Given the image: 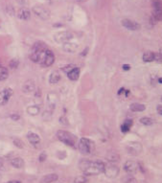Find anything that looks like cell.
<instances>
[{"mask_svg":"<svg viewBox=\"0 0 162 183\" xmlns=\"http://www.w3.org/2000/svg\"><path fill=\"white\" fill-rule=\"evenodd\" d=\"M105 164L103 161H89L87 159H83L80 162V169L86 174V176H96L101 173H104Z\"/></svg>","mask_w":162,"mask_h":183,"instance_id":"obj_1","label":"cell"},{"mask_svg":"<svg viewBox=\"0 0 162 183\" xmlns=\"http://www.w3.org/2000/svg\"><path fill=\"white\" fill-rule=\"evenodd\" d=\"M47 50L48 49L44 42L42 41L36 42L30 51V59L32 60V62L41 63Z\"/></svg>","mask_w":162,"mask_h":183,"instance_id":"obj_2","label":"cell"},{"mask_svg":"<svg viewBox=\"0 0 162 183\" xmlns=\"http://www.w3.org/2000/svg\"><path fill=\"white\" fill-rule=\"evenodd\" d=\"M57 137L58 139L62 142L63 144H65L69 147H75L76 145V137L73 135L72 133L65 131H59L57 132Z\"/></svg>","mask_w":162,"mask_h":183,"instance_id":"obj_3","label":"cell"},{"mask_svg":"<svg viewBox=\"0 0 162 183\" xmlns=\"http://www.w3.org/2000/svg\"><path fill=\"white\" fill-rule=\"evenodd\" d=\"M33 12L35 15L40 19L43 20H47L50 18V12L48 9H46L44 6H40V5H36L33 7Z\"/></svg>","mask_w":162,"mask_h":183,"instance_id":"obj_4","label":"cell"},{"mask_svg":"<svg viewBox=\"0 0 162 183\" xmlns=\"http://www.w3.org/2000/svg\"><path fill=\"white\" fill-rule=\"evenodd\" d=\"M71 38H73V34L70 33V32H68V31L59 32V33L55 34V36H54L55 41L58 42V43L67 42V41H69Z\"/></svg>","mask_w":162,"mask_h":183,"instance_id":"obj_5","label":"cell"},{"mask_svg":"<svg viewBox=\"0 0 162 183\" xmlns=\"http://www.w3.org/2000/svg\"><path fill=\"white\" fill-rule=\"evenodd\" d=\"M105 174L108 177L114 178L118 176L119 174V168L113 163H109L108 165H105V170H104Z\"/></svg>","mask_w":162,"mask_h":183,"instance_id":"obj_6","label":"cell"},{"mask_svg":"<svg viewBox=\"0 0 162 183\" xmlns=\"http://www.w3.org/2000/svg\"><path fill=\"white\" fill-rule=\"evenodd\" d=\"M79 150L81 153L83 154H89L90 153V141L86 138H82L79 142Z\"/></svg>","mask_w":162,"mask_h":183,"instance_id":"obj_7","label":"cell"},{"mask_svg":"<svg viewBox=\"0 0 162 183\" xmlns=\"http://www.w3.org/2000/svg\"><path fill=\"white\" fill-rule=\"evenodd\" d=\"M12 95H13V90L9 87L3 89L2 91H0V105H6Z\"/></svg>","mask_w":162,"mask_h":183,"instance_id":"obj_8","label":"cell"},{"mask_svg":"<svg viewBox=\"0 0 162 183\" xmlns=\"http://www.w3.org/2000/svg\"><path fill=\"white\" fill-rule=\"evenodd\" d=\"M54 62H55V56L53 54V52L50 50H47L45 53V56L43 58V60L40 64L44 67H48V66H51L54 63Z\"/></svg>","mask_w":162,"mask_h":183,"instance_id":"obj_9","label":"cell"},{"mask_svg":"<svg viewBox=\"0 0 162 183\" xmlns=\"http://www.w3.org/2000/svg\"><path fill=\"white\" fill-rule=\"evenodd\" d=\"M139 168V165L136 163L134 161H131L129 160L127 161L126 163L124 164V170L126 171V172L129 174H133L137 172V170Z\"/></svg>","mask_w":162,"mask_h":183,"instance_id":"obj_10","label":"cell"},{"mask_svg":"<svg viewBox=\"0 0 162 183\" xmlns=\"http://www.w3.org/2000/svg\"><path fill=\"white\" fill-rule=\"evenodd\" d=\"M122 25L129 31H137L140 29V24L133 21L131 19H123Z\"/></svg>","mask_w":162,"mask_h":183,"instance_id":"obj_11","label":"cell"},{"mask_svg":"<svg viewBox=\"0 0 162 183\" xmlns=\"http://www.w3.org/2000/svg\"><path fill=\"white\" fill-rule=\"evenodd\" d=\"M127 150H128L129 153L136 155V154L140 153V152L142 150V146H141L140 143H137V142H131V143L128 145Z\"/></svg>","mask_w":162,"mask_h":183,"instance_id":"obj_12","label":"cell"},{"mask_svg":"<svg viewBox=\"0 0 162 183\" xmlns=\"http://www.w3.org/2000/svg\"><path fill=\"white\" fill-rule=\"evenodd\" d=\"M35 89H36V84H35V82L34 81H27V82L23 84V86H22V90L24 93H32V92H34L35 91Z\"/></svg>","mask_w":162,"mask_h":183,"instance_id":"obj_13","label":"cell"},{"mask_svg":"<svg viewBox=\"0 0 162 183\" xmlns=\"http://www.w3.org/2000/svg\"><path fill=\"white\" fill-rule=\"evenodd\" d=\"M57 102H58V97H57L55 93H50V94H48L47 103H48V107H49V108L54 109L56 105H57Z\"/></svg>","mask_w":162,"mask_h":183,"instance_id":"obj_14","label":"cell"},{"mask_svg":"<svg viewBox=\"0 0 162 183\" xmlns=\"http://www.w3.org/2000/svg\"><path fill=\"white\" fill-rule=\"evenodd\" d=\"M17 17L21 20H28L30 19L31 17V13L30 11L26 9V8H21L19 11H18V14H17Z\"/></svg>","mask_w":162,"mask_h":183,"instance_id":"obj_15","label":"cell"},{"mask_svg":"<svg viewBox=\"0 0 162 183\" xmlns=\"http://www.w3.org/2000/svg\"><path fill=\"white\" fill-rule=\"evenodd\" d=\"M62 48H63V50L65 51V52L73 53V52H75L77 49H78V45H77L76 43L67 41V42L62 43Z\"/></svg>","mask_w":162,"mask_h":183,"instance_id":"obj_16","label":"cell"},{"mask_svg":"<svg viewBox=\"0 0 162 183\" xmlns=\"http://www.w3.org/2000/svg\"><path fill=\"white\" fill-rule=\"evenodd\" d=\"M27 138H28V140H29L30 143L33 144V145H36L40 142V137L35 132H28Z\"/></svg>","mask_w":162,"mask_h":183,"instance_id":"obj_17","label":"cell"},{"mask_svg":"<svg viewBox=\"0 0 162 183\" xmlns=\"http://www.w3.org/2000/svg\"><path fill=\"white\" fill-rule=\"evenodd\" d=\"M79 76H80V68L79 67H74L69 73H67L68 79L71 80V81H77L79 79Z\"/></svg>","mask_w":162,"mask_h":183,"instance_id":"obj_18","label":"cell"},{"mask_svg":"<svg viewBox=\"0 0 162 183\" xmlns=\"http://www.w3.org/2000/svg\"><path fill=\"white\" fill-rule=\"evenodd\" d=\"M129 108H131V110L133 112H141V111H144L146 109V105L143 104H139V103H133L129 105Z\"/></svg>","mask_w":162,"mask_h":183,"instance_id":"obj_19","label":"cell"},{"mask_svg":"<svg viewBox=\"0 0 162 183\" xmlns=\"http://www.w3.org/2000/svg\"><path fill=\"white\" fill-rule=\"evenodd\" d=\"M58 178H59L58 174H46V176H44V177L41 179V183H52V182L58 180Z\"/></svg>","mask_w":162,"mask_h":183,"instance_id":"obj_20","label":"cell"},{"mask_svg":"<svg viewBox=\"0 0 162 183\" xmlns=\"http://www.w3.org/2000/svg\"><path fill=\"white\" fill-rule=\"evenodd\" d=\"M11 164H12V166H14L15 168L21 169V168H23V166H24V161H23V159L21 157H15V158L12 159Z\"/></svg>","mask_w":162,"mask_h":183,"instance_id":"obj_21","label":"cell"},{"mask_svg":"<svg viewBox=\"0 0 162 183\" xmlns=\"http://www.w3.org/2000/svg\"><path fill=\"white\" fill-rule=\"evenodd\" d=\"M142 59H143V62H152L155 60V53L151 52V51L145 52L143 54Z\"/></svg>","mask_w":162,"mask_h":183,"instance_id":"obj_22","label":"cell"},{"mask_svg":"<svg viewBox=\"0 0 162 183\" xmlns=\"http://www.w3.org/2000/svg\"><path fill=\"white\" fill-rule=\"evenodd\" d=\"M60 80V75L58 71H53L50 74V77H49V83L52 84H55L59 82Z\"/></svg>","mask_w":162,"mask_h":183,"instance_id":"obj_23","label":"cell"},{"mask_svg":"<svg viewBox=\"0 0 162 183\" xmlns=\"http://www.w3.org/2000/svg\"><path fill=\"white\" fill-rule=\"evenodd\" d=\"M26 111L28 114H30V115H38L39 111H40V108L38 107V105H30V107H28L27 109H26Z\"/></svg>","mask_w":162,"mask_h":183,"instance_id":"obj_24","label":"cell"},{"mask_svg":"<svg viewBox=\"0 0 162 183\" xmlns=\"http://www.w3.org/2000/svg\"><path fill=\"white\" fill-rule=\"evenodd\" d=\"M131 126H132V121L129 120V119L126 120V121H125L124 123H123V125L121 126V131L124 132V133L128 132V131H129V129L131 128Z\"/></svg>","mask_w":162,"mask_h":183,"instance_id":"obj_25","label":"cell"},{"mask_svg":"<svg viewBox=\"0 0 162 183\" xmlns=\"http://www.w3.org/2000/svg\"><path fill=\"white\" fill-rule=\"evenodd\" d=\"M107 159L109 162H111V163H115V162L119 161L120 157H119V155L116 152H109L108 154V156H107Z\"/></svg>","mask_w":162,"mask_h":183,"instance_id":"obj_26","label":"cell"},{"mask_svg":"<svg viewBox=\"0 0 162 183\" xmlns=\"http://www.w3.org/2000/svg\"><path fill=\"white\" fill-rule=\"evenodd\" d=\"M9 77V72L6 68H2L1 71H0V82H4L6 81Z\"/></svg>","mask_w":162,"mask_h":183,"instance_id":"obj_27","label":"cell"},{"mask_svg":"<svg viewBox=\"0 0 162 183\" xmlns=\"http://www.w3.org/2000/svg\"><path fill=\"white\" fill-rule=\"evenodd\" d=\"M153 122L155 121L150 117H142L140 119V123L142 125H145V126H151L153 124Z\"/></svg>","mask_w":162,"mask_h":183,"instance_id":"obj_28","label":"cell"},{"mask_svg":"<svg viewBox=\"0 0 162 183\" xmlns=\"http://www.w3.org/2000/svg\"><path fill=\"white\" fill-rule=\"evenodd\" d=\"M153 17L155 18L156 21H161L162 20V10H153Z\"/></svg>","mask_w":162,"mask_h":183,"instance_id":"obj_29","label":"cell"},{"mask_svg":"<svg viewBox=\"0 0 162 183\" xmlns=\"http://www.w3.org/2000/svg\"><path fill=\"white\" fill-rule=\"evenodd\" d=\"M152 6L153 10H162V1L161 0H152Z\"/></svg>","mask_w":162,"mask_h":183,"instance_id":"obj_30","label":"cell"},{"mask_svg":"<svg viewBox=\"0 0 162 183\" xmlns=\"http://www.w3.org/2000/svg\"><path fill=\"white\" fill-rule=\"evenodd\" d=\"M74 183H87V178L84 176H77L74 179Z\"/></svg>","mask_w":162,"mask_h":183,"instance_id":"obj_31","label":"cell"},{"mask_svg":"<svg viewBox=\"0 0 162 183\" xmlns=\"http://www.w3.org/2000/svg\"><path fill=\"white\" fill-rule=\"evenodd\" d=\"M18 64H19L18 60H17V59H13V60H11V62H10V63H9V66H10V68H12V69H15V68H17Z\"/></svg>","mask_w":162,"mask_h":183,"instance_id":"obj_32","label":"cell"},{"mask_svg":"<svg viewBox=\"0 0 162 183\" xmlns=\"http://www.w3.org/2000/svg\"><path fill=\"white\" fill-rule=\"evenodd\" d=\"M60 124L63 126V127H68L69 126V122H68V119L65 116H62L60 118Z\"/></svg>","mask_w":162,"mask_h":183,"instance_id":"obj_33","label":"cell"},{"mask_svg":"<svg viewBox=\"0 0 162 183\" xmlns=\"http://www.w3.org/2000/svg\"><path fill=\"white\" fill-rule=\"evenodd\" d=\"M14 145L18 149H23L24 148V143L20 139H14Z\"/></svg>","mask_w":162,"mask_h":183,"instance_id":"obj_34","label":"cell"},{"mask_svg":"<svg viewBox=\"0 0 162 183\" xmlns=\"http://www.w3.org/2000/svg\"><path fill=\"white\" fill-rule=\"evenodd\" d=\"M74 67H75V66L73 65V64H68V65H65V66L62 67V70L63 72H65V73H69Z\"/></svg>","mask_w":162,"mask_h":183,"instance_id":"obj_35","label":"cell"},{"mask_svg":"<svg viewBox=\"0 0 162 183\" xmlns=\"http://www.w3.org/2000/svg\"><path fill=\"white\" fill-rule=\"evenodd\" d=\"M124 181L126 182V183H136L135 178L133 177V176H128L124 179Z\"/></svg>","mask_w":162,"mask_h":183,"instance_id":"obj_36","label":"cell"},{"mask_svg":"<svg viewBox=\"0 0 162 183\" xmlns=\"http://www.w3.org/2000/svg\"><path fill=\"white\" fill-rule=\"evenodd\" d=\"M7 13L9 15H12V17L15 15V10H14L13 6H8L7 7Z\"/></svg>","mask_w":162,"mask_h":183,"instance_id":"obj_37","label":"cell"},{"mask_svg":"<svg viewBox=\"0 0 162 183\" xmlns=\"http://www.w3.org/2000/svg\"><path fill=\"white\" fill-rule=\"evenodd\" d=\"M46 158H47V154L45 152H43L42 153H40L39 154V160L40 162H43V161H45L46 160Z\"/></svg>","mask_w":162,"mask_h":183,"instance_id":"obj_38","label":"cell"},{"mask_svg":"<svg viewBox=\"0 0 162 183\" xmlns=\"http://www.w3.org/2000/svg\"><path fill=\"white\" fill-rule=\"evenodd\" d=\"M10 118H11L12 120H14V121H18L20 119V116L18 114H15H15H12L10 116Z\"/></svg>","mask_w":162,"mask_h":183,"instance_id":"obj_39","label":"cell"},{"mask_svg":"<svg viewBox=\"0 0 162 183\" xmlns=\"http://www.w3.org/2000/svg\"><path fill=\"white\" fill-rule=\"evenodd\" d=\"M156 111H157V113H158V114H160V115H162V105H157V107H156Z\"/></svg>","mask_w":162,"mask_h":183,"instance_id":"obj_40","label":"cell"},{"mask_svg":"<svg viewBox=\"0 0 162 183\" xmlns=\"http://www.w3.org/2000/svg\"><path fill=\"white\" fill-rule=\"evenodd\" d=\"M122 68H123V70L128 71V70L131 69V65H129V64H124V65L122 66Z\"/></svg>","mask_w":162,"mask_h":183,"instance_id":"obj_41","label":"cell"},{"mask_svg":"<svg viewBox=\"0 0 162 183\" xmlns=\"http://www.w3.org/2000/svg\"><path fill=\"white\" fill-rule=\"evenodd\" d=\"M87 52H88V48H86V49H84V50L83 51V53H82V54H81V56H82V57H84V56H86V54H87Z\"/></svg>","mask_w":162,"mask_h":183,"instance_id":"obj_42","label":"cell"},{"mask_svg":"<svg viewBox=\"0 0 162 183\" xmlns=\"http://www.w3.org/2000/svg\"><path fill=\"white\" fill-rule=\"evenodd\" d=\"M124 92H125V88H120L119 91H118V95H121V94H122V93H124Z\"/></svg>","mask_w":162,"mask_h":183,"instance_id":"obj_43","label":"cell"},{"mask_svg":"<svg viewBox=\"0 0 162 183\" xmlns=\"http://www.w3.org/2000/svg\"><path fill=\"white\" fill-rule=\"evenodd\" d=\"M6 183H21L19 180H10V181H8Z\"/></svg>","mask_w":162,"mask_h":183,"instance_id":"obj_44","label":"cell"},{"mask_svg":"<svg viewBox=\"0 0 162 183\" xmlns=\"http://www.w3.org/2000/svg\"><path fill=\"white\" fill-rule=\"evenodd\" d=\"M2 165H3V162H2V160H1V159H0V169H1Z\"/></svg>","mask_w":162,"mask_h":183,"instance_id":"obj_45","label":"cell"},{"mask_svg":"<svg viewBox=\"0 0 162 183\" xmlns=\"http://www.w3.org/2000/svg\"><path fill=\"white\" fill-rule=\"evenodd\" d=\"M17 2H19V3H23V2H24V0H17Z\"/></svg>","mask_w":162,"mask_h":183,"instance_id":"obj_46","label":"cell"},{"mask_svg":"<svg viewBox=\"0 0 162 183\" xmlns=\"http://www.w3.org/2000/svg\"><path fill=\"white\" fill-rule=\"evenodd\" d=\"M158 82H159L160 84H162V78H159V79H158Z\"/></svg>","mask_w":162,"mask_h":183,"instance_id":"obj_47","label":"cell"},{"mask_svg":"<svg viewBox=\"0 0 162 183\" xmlns=\"http://www.w3.org/2000/svg\"><path fill=\"white\" fill-rule=\"evenodd\" d=\"M159 55L162 57V49H160V50H159Z\"/></svg>","mask_w":162,"mask_h":183,"instance_id":"obj_48","label":"cell"},{"mask_svg":"<svg viewBox=\"0 0 162 183\" xmlns=\"http://www.w3.org/2000/svg\"><path fill=\"white\" fill-rule=\"evenodd\" d=\"M78 2H84V1H86V0H77Z\"/></svg>","mask_w":162,"mask_h":183,"instance_id":"obj_49","label":"cell"},{"mask_svg":"<svg viewBox=\"0 0 162 183\" xmlns=\"http://www.w3.org/2000/svg\"><path fill=\"white\" fill-rule=\"evenodd\" d=\"M160 100H161V101H162V96H161V98H160Z\"/></svg>","mask_w":162,"mask_h":183,"instance_id":"obj_50","label":"cell"},{"mask_svg":"<svg viewBox=\"0 0 162 183\" xmlns=\"http://www.w3.org/2000/svg\"><path fill=\"white\" fill-rule=\"evenodd\" d=\"M0 67H1V63H0Z\"/></svg>","mask_w":162,"mask_h":183,"instance_id":"obj_51","label":"cell"}]
</instances>
